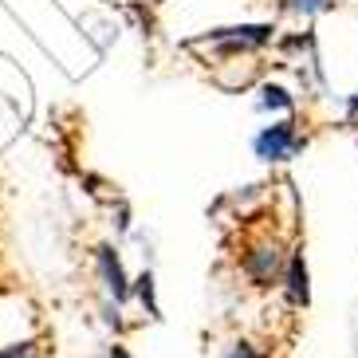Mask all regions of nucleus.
<instances>
[{
  "label": "nucleus",
  "instance_id": "nucleus-1",
  "mask_svg": "<svg viewBox=\"0 0 358 358\" xmlns=\"http://www.w3.org/2000/svg\"><path fill=\"white\" fill-rule=\"evenodd\" d=\"M284 264H287L284 244L275 241V236H260V241H252L248 248H244L241 268H244V275H248V284L260 287V292H268V287H280Z\"/></svg>",
  "mask_w": 358,
  "mask_h": 358
},
{
  "label": "nucleus",
  "instance_id": "nucleus-2",
  "mask_svg": "<svg viewBox=\"0 0 358 358\" xmlns=\"http://www.w3.org/2000/svg\"><path fill=\"white\" fill-rule=\"evenodd\" d=\"M303 146H307V138L295 130L292 118H287V122H272V127H264L260 134H256V142H252L256 158H264V162H287V158H295Z\"/></svg>",
  "mask_w": 358,
  "mask_h": 358
},
{
  "label": "nucleus",
  "instance_id": "nucleus-3",
  "mask_svg": "<svg viewBox=\"0 0 358 358\" xmlns=\"http://www.w3.org/2000/svg\"><path fill=\"white\" fill-rule=\"evenodd\" d=\"M272 40V24H241V28H217L205 36V43H217L224 52H244V48H264Z\"/></svg>",
  "mask_w": 358,
  "mask_h": 358
},
{
  "label": "nucleus",
  "instance_id": "nucleus-4",
  "mask_svg": "<svg viewBox=\"0 0 358 358\" xmlns=\"http://www.w3.org/2000/svg\"><path fill=\"white\" fill-rule=\"evenodd\" d=\"M95 264H99V280H103L106 295H110L115 303H122V299L130 295V284H127V272H122L118 252L110 248V244H99V248H95Z\"/></svg>",
  "mask_w": 358,
  "mask_h": 358
},
{
  "label": "nucleus",
  "instance_id": "nucleus-5",
  "mask_svg": "<svg viewBox=\"0 0 358 358\" xmlns=\"http://www.w3.org/2000/svg\"><path fill=\"white\" fill-rule=\"evenodd\" d=\"M284 292H287V303L292 307H307L311 303V284H307V256L303 248L287 252V264H284Z\"/></svg>",
  "mask_w": 358,
  "mask_h": 358
},
{
  "label": "nucleus",
  "instance_id": "nucleus-6",
  "mask_svg": "<svg viewBox=\"0 0 358 358\" xmlns=\"http://www.w3.org/2000/svg\"><path fill=\"white\" fill-rule=\"evenodd\" d=\"M292 95H287L284 87H264L260 91V110H292Z\"/></svg>",
  "mask_w": 358,
  "mask_h": 358
},
{
  "label": "nucleus",
  "instance_id": "nucleus-7",
  "mask_svg": "<svg viewBox=\"0 0 358 358\" xmlns=\"http://www.w3.org/2000/svg\"><path fill=\"white\" fill-rule=\"evenodd\" d=\"M335 4V0H284V12H295V16H319Z\"/></svg>",
  "mask_w": 358,
  "mask_h": 358
},
{
  "label": "nucleus",
  "instance_id": "nucleus-8",
  "mask_svg": "<svg viewBox=\"0 0 358 358\" xmlns=\"http://www.w3.org/2000/svg\"><path fill=\"white\" fill-rule=\"evenodd\" d=\"M0 358H40V347L36 343H16V347H4Z\"/></svg>",
  "mask_w": 358,
  "mask_h": 358
},
{
  "label": "nucleus",
  "instance_id": "nucleus-9",
  "mask_svg": "<svg viewBox=\"0 0 358 358\" xmlns=\"http://www.w3.org/2000/svg\"><path fill=\"white\" fill-rule=\"evenodd\" d=\"M221 358H268V355H264V350H256L252 343H236V347H229Z\"/></svg>",
  "mask_w": 358,
  "mask_h": 358
},
{
  "label": "nucleus",
  "instance_id": "nucleus-10",
  "mask_svg": "<svg viewBox=\"0 0 358 358\" xmlns=\"http://www.w3.org/2000/svg\"><path fill=\"white\" fill-rule=\"evenodd\" d=\"M103 358H130V355H127V350H122V347H110V350H106Z\"/></svg>",
  "mask_w": 358,
  "mask_h": 358
}]
</instances>
